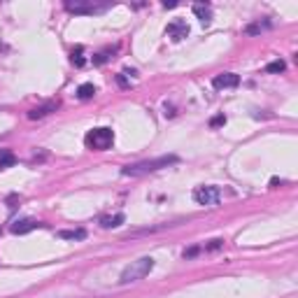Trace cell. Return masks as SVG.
Masks as SVG:
<instances>
[{
  "mask_svg": "<svg viewBox=\"0 0 298 298\" xmlns=\"http://www.w3.org/2000/svg\"><path fill=\"white\" fill-rule=\"evenodd\" d=\"M177 163V156L175 154H168V156H159V159H147V161H138V163H131V166L122 168V175L126 177H142L147 172H156L161 168H168Z\"/></svg>",
  "mask_w": 298,
  "mask_h": 298,
  "instance_id": "6da1fadb",
  "label": "cell"
},
{
  "mask_svg": "<svg viewBox=\"0 0 298 298\" xmlns=\"http://www.w3.org/2000/svg\"><path fill=\"white\" fill-rule=\"evenodd\" d=\"M152 271H154V259H152V256H142V259L133 261L131 265L124 268L119 282H122V284H131V282H138V280H142V277H147Z\"/></svg>",
  "mask_w": 298,
  "mask_h": 298,
  "instance_id": "7a4b0ae2",
  "label": "cell"
},
{
  "mask_svg": "<svg viewBox=\"0 0 298 298\" xmlns=\"http://www.w3.org/2000/svg\"><path fill=\"white\" fill-rule=\"evenodd\" d=\"M84 142H86L88 149H94V152H105V149H110L112 142H114V133H112V128H107V126L94 128V131L86 133Z\"/></svg>",
  "mask_w": 298,
  "mask_h": 298,
  "instance_id": "3957f363",
  "label": "cell"
},
{
  "mask_svg": "<svg viewBox=\"0 0 298 298\" xmlns=\"http://www.w3.org/2000/svg\"><path fill=\"white\" fill-rule=\"evenodd\" d=\"M221 189L219 187H196L193 189V200L203 207H217L221 200Z\"/></svg>",
  "mask_w": 298,
  "mask_h": 298,
  "instance_id": "277c9868",
  "label": "cell"
},
{
  "mask_svg": "<svg viewBox=\"0 0 298 298\" xmlns=\"http://www.w3.org/2000/svg\"><path fill=\"white\" fill-rule=\"evenodd\" d=\"M66 10L72 14H98L110 10V3H86V0H68Z\"/></svg>",
  "mask_w": 298,
  "mask_h": 298,
  "instance_id": "5b68a950",
  "label": "cell"
},
{
  "mask_svg": "<svg viewBox=\"0 0 298 298\" xmlns=\"http://www.w3.org/2000/svg\"><path fill=\"white\" fill-rule=\"evenodd\" d=\"M237 84H240V77H237L235 72H224V75H217V77L212 79V86H215L217 91H226V88H235Z\"/></svg>",
  "mask_w": 298,
  "mask_h": 298,
  "instance_id": "8992f818",
  "label": "cell"
},
{
  "mask_svg": "<svg viewBox=\"0 0 298 298\" xmlns=\"http://www.w3.org/2000/svg\"><path fill=\"white\" fill-rule=\"evenodd\" d=\"M166 33H168V38H170V40L180 42V40H184L189 35V26H187V21H182V19H175V21L168 23Z\"/></svg>",
  "mask_w": 298,
  "mask_h": 298,
  "instance_id": "52a82bcc",
  "label": "cell"
},
{
  "mask_svg": "<svg viewBox=\"0 0 298 298\" xmlns=\"http://www.w3.org/2000/svg\"><path fill=\"white\" fill-rule=\"evenodd\" d=\"M58 110V100H51V103H44V105L40 107H33V110L28 112V119L31 122H35V119H44V116H49L51 112Z\"/></svg>",
  "mask_w": 298,
  "mask_h": 298,
  "instance_id": "ba28073f",
  "label": "cell"
},
{
  "mask_svg": "<svg viewBox=\"0 0 298 298\" xmlns=\"http://www.w3.org/2000/svg\"><path fill=\"white\" fill-rule=\"evenodd\" d=\"M40 226H42V224L35 219H19L12 224V233H14V235H26V233L35 231V228H40Z\"/></svg>",
  "mask_w": 298,
  "mask_h": 298,
  "instance_id": "9c48e42d",
  "label": "cell"
},
{
  "mask_svg": "<svg viewBox=\"0 0 298 298\" xmlns=\"http://www.w3.org/2000/svg\"><path fill=\"white\" fill-rule=\"evenodd\" d=\"M193 14H196L203 23L212 21V7L207 5V3H196V5H193Z\"/></svg>",
  "mask_w": 298,
  "mask_h": 298,
  "instance_id": "30bf717a",
  "label": "cell"
},
{
  "mask_svg": "<svg viewBox=\"0 0 298 298\" xmlns=\"http://www.w3.org/2000/svg\"><path fill=\"white\" fill-rule=\"evenodd\" d=\"M271 28H273V21L263 19V21L249 23V26L245 28V33H247V35H261V33H265V31H271Z\"/></svg>",
  "mask_w": 298,
  "mask_h": 298,
  "instance_id": "8fae6325",
  "label": "cell"
},
{
  "mask_svg": "<svg viewBox=\"0 0 298 298\" xmlns=\"http://www.w3.org/2000/svg\"><path fill=\"white\" fill-rule=\"evenodd\" d=\"M124 221H126V217L122 215V212H116V215H107L100 219V226L103 228H116V226H122Z\"/></svg>",
  "mask_w": 298,
  "mask_h": 298,
  "instance_id": "7c38bea8",
  "label": "cell"
},
{
  "mask_svg": "<svg viewBox=\"0 0 298 298\" xmlns=\"http://www.w3.org/2000/svg\"><path fill=\"white\" fill-rule=\"evenodd\" d=\"M14 161H17V156L12 154L10 149H0V170L12 168V166H14Z\"/></svg>",
  "mask_w": 298,
  "mask_h": 298,
  "instance_id": "4fadbf2b",
  "label": "cell"
},
{
  "mask_svg": "<svg viewBox=\"0 0 298 298\" xmlns=\"http://www.w3.org/2000/svg\"><path fill=\"white\" fill-rule=\"evenodd\" d=\"M58 237H63V240H84V237H86V231H84V228H75V231H58Z\"/></svg>",
  "mask_w": 298,
  "mask_h": 298,
  "instance_id": "5bb4252c",
  "label": "cell"
},
{
  "mask_svg": "<svg viewBox=\"0 0 298 298\" xmlns=\"http://www.w3.org/2000/svg\"><path fill=\"white\" fill-rule=\"evenodd\" d=\"M96 96V86L94 84H82V86L77 88V98L79 100H88Z\"/></svg>",
  "mask_w": 298,
  "mask_h": 298,
  "instance_id": "9a60e30c",
  "label": "cell"
},
{
  "mask_svg": "<svg viewBox=\"0 0 298 298\" xmlns=\"http://www.w3.org/2000/svg\"><path fill=\"white\" fill-rule=\"evenodd\" d=\"M72 63H75L77 68H82L84 63H86V58H84V47H82V44L72 49Z\"/></svg>",
  "mask_w": 298,
  "mask_h": 298,
  "instance_id": "2e32d148",
  "label": "cell"
},
{
  "mask_svg": "<svg viewBox=\"0 0 298 298\" xmlns=\"http://www.w3.org/2000/svg\"><path fill=\"white\" fill-rule=\"evenodd\" d=\"M284 68H287V63L282 61V58H277V61H273V63H268V66H265V72H282Z\"/></svg>",
  "mask_w": 298,
  "mask_h": 298,
  "instance_id": "e0dca14e",
  "label": "cell"
},
{
  "mask_svg": "<svg viewBox=\"0 0 298 298\" xmlns=\"http://www.w3.org/2000/svg\"><path fill=\"white\" fill-rule=\"evenodd\" d=\"M110 54H112V49H105V51H100V54H96L94 56V63H96V66H103V63L110 58Z\"/></svg>",
  "mask_w": 298,
  "mask_h": 298,
  "instance_id": "ac0fdd59",
  "label": "cell"
},
{
  "mask_svg": "<svg viewBox=\"0 0 298 298\" xmlns=\"http://www.w3.org/2000/svg\"><path fill=\"white\" fill-rule=\"evenodd\" d=\"M224 124H226V116H224V114H217V116H212V119H210V126L212 128L224 126Z\"/></svg>",
  "mask_w": 298,
  "mask_h": 298,
  "instance_id": "d6986e66",
  "label": "cell"
},
{
  "mask_svg": "<svg viewBox=\"0 0 298 298\" xmlns=\"http://www.w3.org/2000/svg\"><path fill=\"white\" fill-rule=\"evenodd\" d=\"M221 245H224V240H210V243L205 245V249H207V252H215V249H219Z\"/></svg>",
  "mask_w": 298,
  "mask_h": 298,
  "instance_id": "ffe728a7",
  "label": "cell"
},
{
  "mask_svg": "<svg viewBox=\"0 0 298 298\" xmlns=\"http://www.w3.org/2000/svg\"><path fill=\"white\" fill-rule=\"evenodd\" d=\"M116 84H119V86H122V88L131 86V82H128V79H126V75H124V72H119V75H116Z\"/></svg>",
  "mask_w": 298,
  "mask_h": 298,
  "instance_id": "44dd1931",
  "label": "cell"
},
{
  "mask_svg": "<svg viewBox=\"0 0 298 298\" xmlns=\"http://www.w3.org/2000/svg\"><path fill=\"white\" fill-rule=\"evenodd\" d=\"M200 252V247H189V249H184V259H191V256H196Z\"/></svg>",
  "mask_w": 298,
  "mask_h": 298,
  "instance_id": "7402d4cb",
  "label": "cell"
}]
</instances>
